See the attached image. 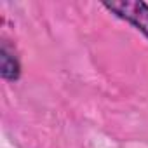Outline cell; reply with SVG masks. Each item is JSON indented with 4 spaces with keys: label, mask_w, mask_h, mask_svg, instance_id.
Masks as SVG:
<instances>
[{
    "label": "cell",
    "mask_w": 148,
    "mask_h": 148,
    "mask_svg": "<svg viewBox=\"0 0 148 148\" xmlns=\"http://www.w3.org/2000/svg\"><path fill=\"white\" fill-rule=\"evenodd\" d=\"M105 7L115 16L134 25L141 33L148 37V5L145 2H106Z\"/></svg>",
    "instance_id": "obj_1"
},
{
    "label": "cell",
    "mask_w": 148,
    "mask_h": 148,
    "mask_svg": "<svg viewBox=\"0 0 148 148\" xmlns=\"http://www.w3.org/2000/svg\"><path fill=\"white\" fill-rule=\"evenodd\" d=\"M0 71H2V77L7 80H16L19 77V64L16 58L7 52L5 47H2L0 51Z\"/></svg>",
    "instance_id": "obj_2"
}]
</instances>
